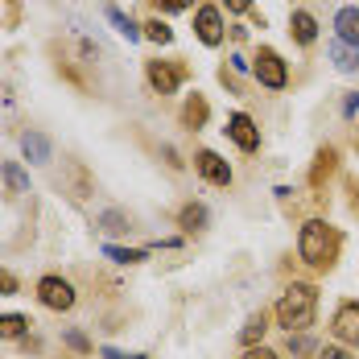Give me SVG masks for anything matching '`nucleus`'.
Listing matches in <instances>:
<instances>
[{"label": "nucleus", "instance_id": "1", "mask_svg": "<svg viewBox=\"0 0 359 359\" xmlns=\"http://www.w3.org/2000/svg\"><path fill=\"white\" fill-rule=\"evenodd\" d=\"M339 248H343V236L326 223V219H306L302 223V231H297V256L310 264V269H334V260H339Z\"/></svg>", "mask_w": 359, "mask_h": 359}, {"label": "nucleus", "instance_id": "2", "mask_svg": "<svg viewBox=\"0 0 359 359\" xmlns=\"http://www.w3.org/2000/svg\"><path fill=\"white\" fill-rule=\"evenodd\" d=\"M273 314H277V323L285 326L289 334L310 330V326H314V314H318V289L306 285V281L285 285V293H281L277 306H273Z\"/></svg>", "mask_w": 359, "mask_h": 359}, {"label": "nucleus", "instance_id": "3", "mask_svg": "<svg viewBox=\"0 0 359 359\" xmlns=\"http://www.w3.org/2000/svg\"><path fill=\"white\" fill-rule=\"evenodd\" d=\"M252 74H256L260 87H269V91H285V83H289L285 58H281L273 46H260V50H256V58H252Z\"/></svg>", "mask_w": 359, "mask_h": 359}, {"label": "nucleus", "instance_id": "4", "mask_svg": "<svg viewBox=\"0 0 359 359\" xmlns=\"http://www.w3.org/2000/svg\"><path fill=\"white\" fill-rule=\"evenodd\" d=\"M190 74V67L174 58V62H161V58H149L144 62V79H149V87L157 91V95H174L178 91V83Z\"/></svg>", "mask_w": 359, "mask_h": 359}, {"label": "nucleus", "instance_id": "5", "mask_svg": "<svg viewBox=\"0 0 359 359\" xmlns=\"http://www.w3.org/2000/svg\"><path fill=\"white\" fill-rule=\"evenodd\" d=\"M34 293H37V302H41L46 310H58V314H62V310H74V302H79L71 281H62V277H54V273H50V277H41Z\"/></svg>", "mask_w": 359, "mask_h": 359}, {"label": "nucleus", "instance_id": "6", "mask_svg": "<svg viewBox=\"0 0 359 359\" xmlns=\"http://www.w3.org/2000/svg\"><path fill=\"white\" fill-rule=\"evenodd\" d=\"M330 334L343 347H359V302H343L330 318Z\"/></svg>", "mask_w": 359, "mask_h": 359}, {"label": "nucleus", "instance_id": "7", "mask_svg": "<svg viewBox=\"0 0 359 359\" xmlns=\"http://www.w3.org/2000/svg\"><path fill=\"white\" fill-rule=\"evenodd\" d=\"M194 170H198V178L211 182V186H231V178H236L231 165L219 157L215 149H198V153H194Z\"/></svg>", "mask_w": 359, "mask_h": 359}, {"label": "nucleus", "instance_id": "8", "mask_svg": "<svg viewBox=\"0 0 359 359\" xmlns=\"http://www.w3.org/2000/svg\"><path fill=\"white\" fill-rule=\"evenodd\" d=\"M194 34H198L203 46H223L227 25H223V13H219L215 4H203V8L194 13Z\"/></svg>", "mask_w": 359, "mask_h": 359}, {"label": "nucleus", "instance_id": "9", "mask_svg": "<svg viewBox=\"0 0 359 359\" xmlns=\"http://www.w3.org/2000/svg\"><path fill=\"white\" fill-rule=\"evenodd\" d=\"M227 137L236 141V149H244V153H256L260 149V128H256V120H252L248 111H231L227 116Z\"/></svg>", "mask_w": 359, "mask_h": 359}, {"label": "nucleus", "instance_id": "10", "mask_svg": "<svg viewBox=\"0 0 359 359\" xmlns=\"http://www.w3.org/2000/svg\"><path fill=\"white\" fill-rule=\"evenodd\" d=\"M182 128H190V133H198V128H207V120H211V104L194 91V95H186V104H182Z\"/></svg>", "mask_w": 359, "mask_h": 359}, {"label": "nucleus", "instance_id": "11", "mask_svg": "<svg viewBox=\"0 0 359 359\" xmlns=\"http://www.w3.org/2000/svg\"><path fill=\"white\" fill-rule=\"evenodd\" d=\"M334 41L355 46V50H359V8H355V4H347V8H339V13H334Z\"/></svg>", "mask_w": 359, "mask_h": 359}, {"label": "nucleus", "instance_id": "12", "mask_svg": "<svg viewBox=\"0 0 359 359\" xmlns=\"http://www.w3.org/2000/svg\"><path fill=\"white\" fill-rule=\"evenodd\" d=\"M339 170V149L334 144H323L318 153H314V165H310V186L318 190V186H326V178Z\"/></svg>", "mask_w": 359, "mask_h": 359}, {"label": "nucleus", "instance_id": "13", "mask_svg": "<svg viewBox=\"0 0 359 359\" xmlns=\"http://www.w3.org/2000/svg\"><path fill=\"white\" fill-rule=\"evenodd\" d=\"M289 34H293L297 46H314V41H318V17L306 13V8H297V13L289 17Z\"/></svg>", "mask_w": 359, "mask_h": 359}, {"label": "nucleus", "instance_id": "14", "mask_svg": "<svg viewBox=\"0 0 359 359\" xmlns=\"http://www.w3.org/2000/svg\"><path fill=\"white\" fill-rule=\"evenodd\" d=\"M207 223H211V211L203 207V203H186L178 211V227L186 236H194V231H207Z\"/></svg>", "mask_w": 359, "mask_h": 359}, {"label": "nucleus", "instance_id": "15", "mask_svg": "<svg viewBox=\"0 0 359 359\" xmlns=\"http://www.w3.org/2000/svg\"><path fill=\"white\" fill-rule=\"evenodd\" d=\"M21 149H25V157H29L34 165H46V161L54 157V149H50V141H46L41 133H25V137H21Z\"/></svg>", "mask_w": 359, "mask_h": 359}, {"label": "nucleus", "instance_id": "16", "mask_svg": "<svg viewBox=\"0 0 359 359\" xmlns=\"http://www.w3.org/2000/svg\"><path fill=\"white\" fill-rule=\"evenodd\" d=\"M0 178L8 186V194H29V174H25L17 161H4V165H0Z\"/></svg>", "mask_w": 359, "mask_h": 359}, {"label": "nucleus", "instance_id": "17", "mask_svg": "<svg viewBox=\"0 0 359 359\" xmlns=\"http://www.w3.org/2000/svg\"><path fill=\"white\" fill-rule=\"evenodd\" d=\"M330 62L339 71H359V50L355 46H343V41H330Z\"/></svg>", "mask_w": 359, "mask_h": 359}, {"label": "nucleus", "instance_id": "18", "mask_svg": "<svg viewBox=\"0 0 359 359\" xmlns=\"http://www.w3.org/2000/svg\"><path fill=\"white\" fill-rule=\"evenodd\" d=\"M264 330H269V314L260 310V314H252L248 323H244V330H240V343H244V347H256V343L264 339Z\"/></svg>", "mask_w": 359, "mask_h": 359}, {"label": "nucleus", "instance_id": "19", "mask_svg": "<svg viewBox=\"0 0 359 359\" xmlns=\"http://www.w3.org/2000/svg\"><path fill=\"white\" fill-rule=\"evenodd\" d=\"M108 21H111V25H116V29H120L124 37H128V41H141V37H144V29H141V25H137L133 17H124V13H120L116 4H108Z\"/></svg>", "mask_w": 359, "mask_h": 359}, {"label": "nucleus", "instance_id": "20", "mask_svg": "<svg viewBox=\"0 0 359 359\" xmlns=\"http://www.w3.org/2000/svg\"><path fill=\"white\" fill-rule=\"evenodd\" d=\"M25 21V4L21 0H0V29H21Z\"/></svg>", "mask_w": 359, "mask_h": 359}, {"label": "nucleus", "instance_id": "21", "mask_svg": "<svg viewBox=\"0 0 359 359\" xmlns=\"http://www.w3.org/2000/svg\"><path fill=\"white\" fill-rule=\"evenodd\" d=\"M104 256L116 260V264H141V260H149V248H120V244H108Z\"/></svg>", "mask_w": 359, "mask_h": 359}, {"label": "nucleus", "instance_id": "22", "mask_svg": "<svg viewBox=\"0 0 359 359\" xmlns=\"http://www.w3.org/2000/svg\"><path fill=\"white\" fill-rule=\"evenodd\" d=\"M25 330H29L25 314H0V339H21Z\"/></svg>", "mask_w": 359, "mask_h": 359}, {"label": "nucleus", "instance_id": "23", "mask_svg": "<svg viewBox=\"0 0 359 359\" xmlns=\"http://www.w3.org/2000/svg\"><path fill=\"white\" fill-rule=\"evenodd\" d=\"M141 29H144V37H149V41H157V46H170V41H174V29H170V25H165L161 17H153V21H144Z\"/></svg>", "mask_w": 359, "mask_h": 359}, {"label": "nucleus", "instance_id": "24", "mask_svg": "<svg viewBox=\"0 0 359 359\" xmlns=\"http://www.w3.org/2000/svg\"><path fill=\"white\" fill-rule=\"evenodd\" d=\"M100 227H104V231H128L133 219L124 215V211H104V215H100Z\"/></svg>", "mask_w": 359, "mask_h": 359}, {"label": "nucleus", "instance_id": "25", "mask_svg": "<svg viewBox=\"0 0 359 359\" xmlns=\"http://www.w3.org/2000/svg\"><path fill=\"white\" fill-rule=\"evenodd\" d=\"M153 8L157 13H186V8H194V0H153Z\"/></svg>", "mask_w": 359, "mask_h": 359}, {"label": "nucleus", "instance_id": "26", "mask_svg": "<svg viewBox=\"0 0 359 359\" xmlns=\"http://www.w3.org/2000/svg\"><path fill=\"white\" fill-rule=\"evenodd\" d=\"M17 289H21V281H17V277H13L8 269H0V297H13Z\"/></svg>", "mask_w": 359, "mask_h": 359}, {"label": "nucleus", "instance_id": "27", "mask_svg": "<svg viewBox=\"0 0 359 359\" xmlns=\"http://www.w3.org/2000/svg\"><path fill=\"white\" fill-rule=\"evenodd\" d=\"M318 359H355V355H351L347 347H323V351H318Z\"/></svg>", "mask_w": 359, "mask_h": 359}, {"label": "nucleus", "instance_id": "28", "mask_svg": "<svg viewBox=\"0 0 359 359\" xmlns=\"http://www.w3.org/2000/svg\"><path fill=\"white\" fill-rule=\"evenodd\" d=\"M289 351H293V355H306V351H314V343H310V339H293V334H289Z\"/></svg>", "mask_w": 359, "mask_h": 359}, {"label": "nucleus", "instance_id": "29", "mask_svg": "<svg viewBox=\"0 0 359 359\" xmlns=\"http://www.w3.org/2000/svg\"><path fill=\"white\" fill-rule=\"evenodd\" d=\"M355 111H359V91H347V100H343V116L351 120Z\"/></svg>", "mask_w": 359, "mask_h": 359}, {"label": "nucleus", "instance_id": "30", "mask_svg": "<svg viewBox=\"0 0 359 359\" xmlns=\"http://www.w3.org/2000/svg\"><path fill=\"white\" fill-rule=\"evenodd\" d=\"M67 343H71L74 351H91V343H87V339H83L79 330H67Z\"/></svg>", "mask_w": 359, "mask_h": 359}, {"label": "nucleus", "instance_id": "31", "mask_svg": "<svg viewBox=\"0 0 359 359\" xmlns=\"http://www.w3.org/2000/svg\"><path fill=\"white\" fill-rule=\"evenodd\" d=\"M244 359H277V351H269V347H248Z\"/></svg>", "mask_w": 359, "mask_h": 359}, {"label": "nucleus", "instance_id": "32", "mask_svg": "<svg viewBox=\"0 0 359 359\" xmlns=\"http://www.w3.org/2000/svg\"><path fill=\"white\" fill-rule=\"evenodd\" d=\"M227 13H252V0H223Z\"/></svg>", "mask_w": 359, "mask_h": 359}, {"label": "nucleus", "instance_id": "33", "mask_svg": "<svg viewBox=\"0 0 359 359\" xmlns=\"http://www.w3.org/2000/svg\"><path fill=\"white\" fill-rule=\"evenodd\" d=\"M347 190H351V211H359V178L347 182Z\"/></svg>", "mask_w": 359, "mask_h": 359}, {"label": "nucleus", "instance_id": "34", "mask_svg": "<svg viewBox=\"0 0 359 359\" xmlns=\"http://www.w3.org/2000/svg\"><path fill=\"white\" fill-rule=\"evenodd\" d=\"M108 359H144V355H116V351H108Z\"/></svg>", "mask_w": 359, "mask_h": 359}]
</instances>
